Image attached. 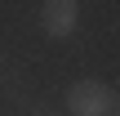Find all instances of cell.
Masks as SVG:
<instances>
[{
	"label": "cell",
	"mask_w": 120,
	"mask_h": 116,
	"mask_svg": "<svg viewBox=\"0 0 120 116\" xmlns=\"http://www.w3.org/2000/svg\"><path fill=\"white\" fill-rule=\"evenodd\" d=\"M67 112L71 116H111L116 112V89L107 80L85 76V80H76L67 89Z\"/></svg>",
	"instance_id": "6da1fadb"
},
{
	"label": "cell",
	"mask_w": 120,
	"mask_h": 116,
	"mask_svg": "<svg viewBox=\"0 0 120 116\" xmlns=\"http://www.w3.org/2000/svg\"><path fill=\"white\" fill-rule=\"evenodd\" d=\"M76 22H80V4H76V0H45V4H40V27H45V36L67 40V36L76 31Z\"/></svg>",
	"instance_id": "7a4b0ae2"
}]
</instances>
